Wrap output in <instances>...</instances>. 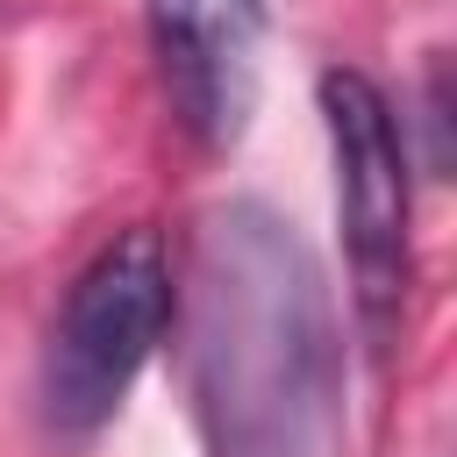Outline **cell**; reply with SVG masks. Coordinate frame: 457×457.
I'll use <instances>...</instances> for the list:
<instances>
[{
	"label": "cell",
	"instance_id": "1",
	"mask_svg": "<svg viewBox=\"0 0 457 457\" xmlns=\"http://www.w3.org/2000/svg\"><path fill=\"white\" fill-rule=\"evenodd\" d=\"M193 393L214 457H343L336 293L264 200H228L193 236Z\"/></svg>",
	"mask_w": 457,
	"mask_h": 457
},
{
	"label": "cell",
	"instance_id": "2",
	"mask_svg": "<svg viewBox=\"0 0 457 457\" xmlns=\"http://www.w3.org/2000/svg\"><path fill=\"white\" fill-rule=\"evenodd\" d=\"M179 307L171 250L157 228H121L86 257V271L64 286V307L50 321L43 350V421L64 443H86L114 421L143 364L157 357Z\"/></svg>",
	"mask_w": 457,
	"mask_h": 457
},
{
	"label": "cell",
	"instance_id": "3",
	"mask_svg": "<svg viewBox=\"0 0 457 457\" xmlns=\"http://www.w3.org/2000/svg\"><path fill=\"white\" fill-rule=\"evenodd\" d=\"M328 157H336V221H343V257H350V300L386 350L407 286H414V186H407V129L378 79L357 64H328L314 79Z\"/></svg>",
	"mask_w": 457,
	"mask_h": 457
},
{
	"label": "cell",
	"instance_id": "4",
	"mask_svg": "<svg viewBox=\"0 0 457 457\" xmlns=\"http://www.w3.org/2000/svg\"><path fill=\"white\" fill-rule=\"evenodd\" d=\"M143 14L179 129L200 150H228L257 100L264 0H143Z\"/></svg>",
	"mask_w": 457,
	"mask_h": 457
},
{
	"label": "cell",
	"instance_id": "5",
	"mask_svg": "<svg viewBox=\"0 0 457 457\" xmlns=\"http://www.w3.org/2000/svg\"><path fill=\"white\" fill-rule=\"evenodd\" d=\"M421 121H428V136H436V143H428V164L443 171V164H450V79H443V57L428 64V100H421Z\"/></svg>",
	"mask_w": 457,
	"mask_h": 457
}]
</instances>
